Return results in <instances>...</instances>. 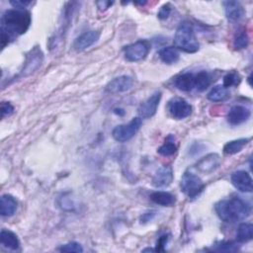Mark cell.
<instances>
[{"instance_id": "6da1fadb", "label": "cell", "mask_w": 253, "mask_h": 253, "mask_svg": "<svg viewBox=\"0 0 253 253\" xmlns=\"http://www.w3.org/2000/svg\"><path fill=\"white\" fill-rule=\"evenodd\" d=\"M31 25V14L26 9L6 10L1 18L2 48L17 37L25 34Z\"/></svg>"}, {"instance_id": "7a4b0ae2", "label": "cell", "mask_w": 253, "mask_h": 253, "mask_svg": "<svg viewBox=\"0 0 253 253\" xmlns=\"http://www.w3.org/2000/svg\"><path fill=\"white\" fill-rule=\"evenodd\" d=\"M214 209L218 217L226 222L243 220L251 212L250 206L242 199L236 197L219 201Z\"/></svg>"}, {"instance_id": "3957f363", "label": "cell", "mask_w": 253, "mask_h": 253, "mask_svg": "<svg viewBox=\"0 0 253 253\" xmlns=\"http://www.w3.org/2000/svg\"><path fill=\"white\" fill-rule=\"evenodd\" d=\"M174 45L176 48L189 53L196 52L199 49L200 44L191 23L185 21L179 25L174 36Z\"/></svg>"}, {"instance_id": "277c9868", "label": "cell", "mask_w": 253, "mask_h": 253, "mask_svg": "<svg viewBox=\"0 0 253 253\" xmlns=\"http://www.w3.org/2000/svg\"><path fill=\"white\" fill-rule=\"evenodd\" d=\"M181 191L189 198L194 199L201 194L205 184L200 177L192 172H185L181 178Z\"/></svg>"}, {"instance_id": "5b68a950", "label": "cell", "mask_w": 253, "mask_h": 253, "mask_svg": "<svg viewBox=\"0 0 253 253\" xmlns=\"http://www.w3.org/2000/svg\"><path fill=\"white\" fill-rule=\"evenodd\" d=\"M141 126V119L133 118L128 124L117 126L113 129V137L119 142H126L129 140L138 131Z\"/></svg>"}, {"instance_id": "8992f818", "label": "cell", "mask_w": 253, "mask_h": 253, "mask_svg": "<svg viewBox=\"0 0 253 253\" xmlns=\"http://www.w3.org/2000/svg\"><path fill=\"white\" fill-rule=\"evenodd\" d=\"M43 53L38 46H35L29 51L26 56V61L23 69L20 72V77H27L33 74L42 63Z\"/></svg>"}, {"instance_id": "52a82bcc", "label": "cell", "mask_w": 253, "mask_h": 253, "mask_svg": "<svg viewBox=\"0 0 253 253\" xmlns=\"http://www.w3.org/2000/svg\"><path fill=\"white\" fill-rule=\"evenodd\" d=\"M149 51V45L145 41H138L126 45L124 48L125 57L131 62L143 59Z\"/></svg>"}, {"instance_id": "ba28073f", "label": "cell", "mask_w": 253, "mask_h": 253, "mask_svg": "<svg viewBox=\"0 0 253 253\" xmlns=\"http://www.w3.org/2000/svg\"><path fill=\"white\" fill-rule=\"evenodd\" d=\"M168 112L176 120L189 117L192 113V106L183 98H173L168 103Z\"/></svg>"}, {"instance_id": "9c48e42d", "label": "cell", "mask_w": 253, "mask_h": 253, "mask_svg": "<svg viewBox=\"0 0 253 253\" xmlns=\"http://www.w3.org/2000/svg\"><path fill=\"white\" fill-rule=\"evenodd\" d=\"M161 99V92H155L150 97H148L144 102L138 107V114L140 119H149L153 117L157 111Z\"/></svg>"}, {"instance_id": "30bf717a", "label": "cell", "mask_w": 253, "mask_h": 253, "mask_svg": "<svg viewBox=\"0 0 253 253\" xmlns=\"http://www.w3.org/2000/svg\"><path fill=\"white\" fill-rule=\"evenodd\" d=\"M232 185L240 192H252V178L250 174L244 170H238L232 173L230 177Z\"/></svg>"}, {"instance_id": "8fae6325", "label": "cell", "mask_w": 253, "mask_h": 253, "mask_svg": "<svg viewBox=\"0 0 253 253\" xmlns=\"http://www.w3.org/2000/svg\"><path fill=\"white\" fill-rule=\"evenodd\" d=\"M133 85V79L128 75H122L111 80L106 86V90L109 93L116 94L128 91Z\"/></svg>"}, {"instance_id": "7c38bea8", "label": "cell", "mask_w": 253, "mask_h": 253, "mask_svg": "<svg viewBox=\"0 0 253 253\" xmlns=\"http://www.w3.org/2000/svg\"><path fill=\"white\" fill-rule=\"evenodd\" d=\"M173 181V170L170 166L160 167L153 175L151 184L155 188H164L169 186Z\"/></svg>"}, {"instance_id": "4fadbf2b", "label": "cell", "mask_w": 253, "mask_h": 253, "mask_svg": "<svg viewBox=\"0 0 253 253\" xmlns=\"http://www.w3.org/2000/svg\"><path fill=\"white\" fill-rule=\"evenodd\" d=\"M220 164V157L216 153H210L204 157H202L196 164L195 167L200 172L210 174L213 172L216 168H218Z\"/></svg>"}, {"instance_id": "5bb4252c", "label": "cell", "mask_w": 253, "mask_h": 253, "mask_svg": "<svg viewBox=\"0 0 253 253\" xmlns=\"http://www.w3.org/2000/svg\"><path fill=\"white\" fill-rule=\"evenodd\" d=\"M250 118V111L248 108L240 105L233 106L227 114V122L232 126H237L245 123Z\"/></svg>"}, {"instance_id": "9a60e30c", "label": "cell", "mask_w": 253, "mask_h": 253, "mask_svg": "<svg viewBox=\"0 0 253 253\" xmlns=\"http://www.w3.org/2000/svg\"><path fill=\"white\" fill-rule=\"evenodd\" d=\"M99 33L96 31H88L83 33L82 35H80L74 42L73 43V47L74 49H76L77 51H81L84 50L86 48H88L89 46L93 45L98 40H99Z\"/></svg>"}, {"instance_id": "2e32d148", "label": "cell", "mask_w": 253, "mask_h": 253, "mask_svg": "<svg viewBox=\"0 0 253 253\" xmlns=\"http://www.w3.org/2000/svg\"><path fill=\"white\" fill-rule=\"evenodd\" d=\"M225 9V16L226 18L231 21L235 22L240 20L243 17L244 10L241 4L237 1H226L223 3Z\"/></svg>"}, {"instance_id": "e0dca14e", "label": "cell", "mask_w": 253, "mask_h": 253, "mask_svg": "<svg viewBox=\"0 0 253 253\" xmlns=\"http://www.w3.org/2000/svg\"><path fill=\"white\" fill-rule=\"evenodd\" d=\"M174 85L181 91L189 92L193 90L195 88V74L186 72L177 76L174 80Z\"/></svg>"}, {"instance_id": "ac0fdd59", "label": "cell", "mask_w": 253, "mask_h": 253, "mask_svg": "<svg viewBox=\"0 0 253 253\" xmlns=\"http://www.w3.org/2000/svg\"><path fill=\"white\" fill-rule=\"evenodd\" d=\"M18 203L15 198L11 195L5 194L1 197L0 202V212L2 216H12L17 211Z\"/></svg>"}, {"instance_id": "d6986e66", "label": "cell", "mask_w": 253, "mask_h": 253, "mask_svg": "<svg viewBox=\"0 0 253 253\" xmlns=\"http://www.w3.org/2000/svg\"><path fill=\"white\" fill-rule=\"evenodd\" d=\"M150 200L156 205L162 207H170L175 203V197L165 191H156L150 195Z\"/></svg>"}, {"instance_id": "ffe728a7", "label": "cell", "mask_w": 253, "mask_h": 253, "mask_svg": "<svg viewBox=\"0 0 253 253\" xmlns=\"http://www.w3.org/2000/svg\"><path fill=\"white\" fill-rule=\"evenodd\" d=\"M0 240L2 245H4L6 248L17 250L20 246V241L18 239V236L9 229H2L0 233Z\"/></svg>"}, {"instance_id": "44dd1931", "label": "cell", "mask_w": 253, "mask_h": 253, "mask_svg": "<svg viewBox=\"0 0 253 253\" xmlns=\"http://www.w3.org/2000/svg\"><path fill=\"white\" fill-rule=\"evenodd\" d=\"M159 57L166 64H174L179 60L180 55H179V52L176 49V47L167 46V47L160 49Z\"/></svg>"}, {"instance_id": "7402d4cb", "label": "cell", "mask_w": 253, "mask_h": 253, "mask_svg": "<svg viewBox=\"0 0 253 253\" xmlns=\"http://www.w3.org/2000/svg\"><path fill=\"white\" fill-rule=\"evenodd\" d=\"M253 237V225L248 222H243L238 226L236 238L239 242H248Z\"/></svg>"}, {"instance_id": "603a6c76", "label": "cell", "mask_w": 253, "mask_h": 253, "mask_svg": "<svg viewBox=\"0 0 253 253\" xmlns=\"http://www.w3.org/2000/svg\"><path fill=\"white\" fill-rule=\"evenodd\" d=\"M211 75L207 71H200L195 74V88L197 91L202 92L206 90L211 84Z\"/></svg>"}, {"instance_id": "cb8c5ba5", "label": "cell", "mask_w": 253, "mask_h": 253, "mask_svg": "<svg viewBox=\"0 0 253 253\" xmlns=\"http://www.w3.org/2000/svg\"><path fill=\"white\" fill-rule=\"evenodd\" d=\"M249 138H239L235 140L228 141L223 146V152L226 154H235L242 150V148L248 143Z\"/></svg>"}, {"instance_id": "d4e9b609", "label": "cell", "mask_w": 253, "mask_h": 253, "mask_svg": "<svg viewBox=\"0 0 253 253\" xmlns=\"http://www.w3.org/2000/svg\"><path fill=\"white\" fill-rule=\"evenodd\" d=\"M228 97L227 88L223 85H216L208 94V99L212 102H220L225 100Z\"/></svg>"}, {"instance_id": "484cf974", "label": "cell", "mask_w": 253, "mask_h": 253, "mask_svg": "<svg viewBox=\"0 0 253 253\" xmlns=\"http://www.w3.org/2000/svg\"><path fill=\"white\" fill-rule=\"evenodd\" d=\"M171 135L165 140V142L157 149V152L163 156H171L176 153L177 146L174 140H170Z\"/></svg>"}, {"instance_id": "4316f807", "label": "cell", "mask_w": 253, "mask_h": 253, "mask_svg": "<svg viewBox=\"0 0 253 253\" xmlns=\"http://www.w3.org/2000/svg\"><path fill=\"white\" fill-rule=\"evenodd\" d=\"M239 249V246L232 241H222L215 245L214 250L218 252H235Z\"/></svg>"}, {"instance_id": "83f0119b", "label": "cell", "mask_w": 253, "mask_h": 253, "mask_svg": "<svg viewBox=\"0 0 253 253\" xmlns=\"http://www.w3.org/2000/svg\"><path fill=\"white\" fill-rule=\"evenodd\" d=\"M249 43V37L247 35V33L242 32L239 33L235 38H234V42H233V45L235 48L237 49H242V48H246L247 45Z\"/></svg>"}, {"instance_id": "f1b7e54d", "label": "cell", "mask_w": 253, "mask_h": 253, "mask_svg": "<svg viewBox=\"0 0 253 253\" xmlns=\"http://www.w3.org/2000/svg\"><path fill=\"white\" fill-rule=\"evenodd\" d=\"M240 82V77L236 72H229L223 77V86L225 88L237 85Z\"/></svg>"}, {"instance_id": "f546056e", "label": "cell", "mask_w": 253, "mask_h": 253, "mask_svg": "<svg viewBox=\"0 0 253 253\" xmlns=\"http://www.w3.org/2000/svg\"><path fill=\"white\" fill-rule=\"evenodd\" d=\"M59 251L62 252H83L82 246L77 242H68L59 247Z\"/></svg>"}, {"instance_id": "4dcf8cb0", "label": "cell", "mask_w": 253, "mask_h": 253, "mask_svg": "<svg viewBox=\"0 0 253 253\" xmlns=\"http://www.w3.org/2000/svg\"><path fill=\"white\" fill-rule=\"evenodd\" d=\"M170 13H171V5L169 3H166L158 11L157 17L160 20H165V19H167L169 17Z\"/></svg>"}, {"instance_id": "1f68e13d", "label": "cell", "mask_w": 253, "mask_h": 253, "mask_svg": "<svg viewBox=\"0 0 253 253\" xmlns=\"http://www.w3.org/2000/svg\"><path fill=\"white\" fill-rule=\"evenodd\" d=\"M14 112V107L9 102H3L1 104V115L2 118L10 116Z\"/></svg>"}, {"instance_id": "d6a6232c", "label": "cell", "mask_w": 253, "mask_h": 253, "mask_svg": "<svg viewBox=\"0 0 253 253\" xmlns=\"http://www.w3.org/2000/svg\"><path fill=\"white\" fill-rule=\"evenodd\" d=\"M32 2L31 1H10V4L15 8V9H26Z\"/></svg>"}, {"instance_id": "836d02e7", "label": "cell", "mask_w": 253, "mask_h": 253, "mask_svg": "<svg viewBox=\"0 0 253 253\" xmlns=\"http://www.w3.org/2000/svg\"><path fill=\"white\" fill-rule=\"evenodd\" d=\"M167 240H168L167 235H163V236H161V237L158 239V241H157V248H156V250H158V251L163 250V249H162V247H163L164 245H166Z\"/></svg>"}, {"instance_id": "e575fe53", "label": "cell", "mask_w": 253, "mask_h": 253, "mask_svg": "<svg viewBox=\"0 0 253 253\" xmlns=\"http://www.w3.org/2000/svg\"><path fill=\"white\" fill-rule=\"evenodd\" d=\"M155 215V212L154 211H147L145 213H143V215L141 216V222H147V221H150L153 216Z\"/></svg>"}, {"instance_id": "d590c367", "label": "cell", "mask_w": 253, "mask_h": 253, "mask_svg": "<svg viewBox=\"0 0 253 253\" xmlns=\"http://www.w3.org/2000/svg\"><path fill=\"white\" fill-rule=\"evenodd\" d=\"M112 4H113V2H108V1H99V2H97L98 8H99L100 10H106V9H108Z\"/></svg>"}]
</instances>
